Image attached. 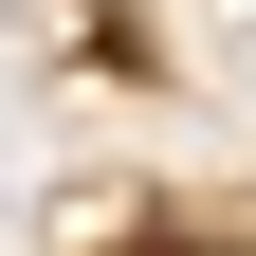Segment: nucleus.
<instances>
[{
    "instance_id": "nucleus-1",
    "label": "nucleus",
    "mask_w": 256,
    "mask_h": 256,
    "mask_svg": "<svg viewBox=\"0 0 256 256\" xmlns=\"http://www.w3.org/2000/svg\"><path fill=\"white\" fill-rule=\"evenodd\" d=\"M146 256H202V238H146Z\"/></svg>"
}]
</instances>
